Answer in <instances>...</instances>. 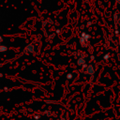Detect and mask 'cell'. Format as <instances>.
Returning <instances> with one entry per match:
<instances>
[{"label":"cell","instance_id":"obj_6","mask_svg":"<svg viewBox=\"0 0 120 120\" xmlns=\"http://www.w3.org/2000/svg\"><path fill=\"white\" fill-rule=\"evenodd\" d=\"M35 118H36V119H38V118H39V116H38V115H36V116H35Z\"/></svg>","mask_w":120,"mask_h":120},{"label":"cell","instance_id":"obj_5","mask_svg":"<svg viewBox=\"0 0 120 120\" xmlns=\"http://www.w3.org/2000/svg\"><path fill=\"white\" fill-rule=\"evenodd\" d=\"M109 58V54H106V55H104V59H108Z\"/></svg>","mask_w":120,"mask_h":120},{"label":"cell","instance_id":"obj_4","mask_svg":"<svg viewBox=\"0 0 120 120\" xmlns=\"http://www.w3.org/2000/svg\"><path fill=\"white\" fill-rule=\"evenodd\" d=\"M71 77H72V75H71V74H68V75H67V78H68V79H70Z\"/></svg>","mask_w":120,"mask_h":120},{"label":"cell","instance_id":"obj_2","mask_svg":"<svg viewBox=\"0 0 120 120\" xmlns=\"http://www.w3.org/2000/svg\"><path fill=\"white\" fill-rule=\"evenodd\" d=\"M87 71H88L89 74H93V73H94V68H93V67H92V66H89Z\"/></svg>","mask_w":120,"mask_h":120},{"label":"cell","instance_id":"obj_3","mask_svg":"<svg viewBox=\"0 0 120 120\" xmlns=\"http://www.w3.org/2000/svg\"><path fill=\"white\" fill-rule=\"evenodd\" d=\"M78 65H79V66H83V65H84V60L82 59V58H80V59L78 60Z\"/></svg>","mask_w":120,"mask_h":120},{"label":"cell","instance_id":"obj_1","mask_svg":"<svg viewBox=\"0 0 120 120\" xmlns=\"http://www.w3.org/2000/svg\"><path fill=\"white\" fill-rule=\"evenodd\" d=\"M8 51V47L5 45H0V52H4Z\"/></svg>","mask_w":120,"mask_h":120},{"label":"cell","instance_id":"obj_7","mask_svg":"<svg viewBox=\"0 0 120 120\" xmlns=\"http://www.w3.org/2000/svg\"><path fill=\"white\" fill-rule=\"evenodd\" d=\"M1 41H3V38H2V37H0V42H1Z\"/></svg>","mask_w":120,"mask_h":120}]
</instances>
